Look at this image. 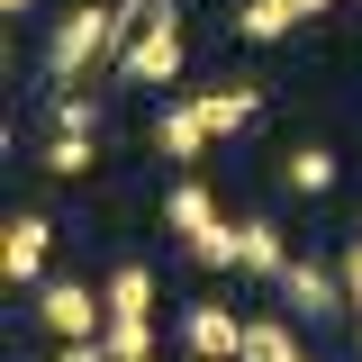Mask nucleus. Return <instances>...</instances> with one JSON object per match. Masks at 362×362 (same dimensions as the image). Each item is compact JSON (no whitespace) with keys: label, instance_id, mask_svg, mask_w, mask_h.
<instances>
[{"label":"nucleus","instance_id":"4","mask_svg":"<svg viewBox=\"0 0 362 362\" xmlns=\"http://www.w3.org/2000/svg\"><path fill=\"white\" fill-rule=\"evenodd\" d=\"M45 263H54V226H45V218H9V235H0V281L28 290Z\"/></svg>","mask_w":362,"mask_h":362},{"label":"nucleus","instance_id":"7","mask_svg":"<svg viewBox=\"0 0 362 362\" xmlns=\"http://www.w3.org/2000/svg\"><path fill=\"white\" fill-rule=\"evenodd\" d=\"M181 73V28H163V37H145L136 54H118V82H136V90H154V82H173Z\"/></svg>","mask_w":362,"mask_h":362},{"label":"nucleus","instance_id":"12","mask_svg":"<svg viewBox=\"0 0 362 362\" xmlns=\"http://www.w3.org/2000/svg\"><path fill=\"white\" fill-rule=\"evenodd\" d=\"M281 181H290L299 199H326V190H335V154H326V145H299V154L281 163Z\"/></svg>","mask_w":362,"mask_h":362},{"label":"nucleus","instance_id":"19","mask_svg":"<svg viewBox=\"0 0 362 362\" xmlns=\"http://www.w3.org/2000/svg\"><path fill=\"white\" fill-rule=\"evenodd\" d=\"M344 299L362 308V245H344Z\"/></svg>","mask_w":362,"mask_h":362},{"label":"nucleus","instance_id":"15","mask_svg":"<svg viewBox=\"0 0 362 362\" xmlns=\"http://www.w3.org/2000/svg\"><path fill=\"white\" fill-rule=\"evenodd\" d=\"M245 272H263V281L290 272V245H281V226H272V218H245Z\"/></svg>","mask_w":362,"mask_h":362},{"label":"nucleus","instance_id":"14","mask_svg":"<svg viewBox=\"0 0 362 362\" xmlns=\"http://www.w3.org/2000/svg\"><path fill=\"white\" fill-rule=\"evenodd\" d=\"M109 317H154V272H145V263L109 272Z\"/></svg>","mask_w":362,"mask_h":362},{"label":"nucleus","instance_id":"3","mask_svg":"<svg viewBox=\"0 0 362 362\" xmlns=\"http://www.w3.org/2000/svg\"><path fill=\"white\" fill-rule=\"evenodd\" d=\"M181 344H190L199 362H226V354H245V317L218 308V299H199V308L181 317Z\"/></svg>","mask_w":362,"mask_h":362},{"label":"nucleus","instance_id":"1","mask_svg":"<svg viewBox=\"0 0 362 362\" xmlns=\"http://www.w3.org/2000/svg\"><path fill=\"white\" fill-rule=\"evenodd\" d=\"M109 45H118V9H100V0L64 9V18H54V37H45V82H54V90H73L90 64L109 54Z\"/></svg>","mask_w":362,"mask_h":362},{"label":"nucleus","instance_id":"5","mask_svg":"<svg viewBox=\"0 0 362 362\" xmlns=\"http://www.w3.org/2000/svg\"><path fill=\"white\" fill-rule=\"evenodd\" d=\"M281 299H290V317H326V308H344V272L290 263V272H281Z\"/></svg>","mask_w":362,"mask_h":362},{"label":"nucleus","instance_id":"16","mask_svg":"<svg viewBox=\"0 0 362 362\" xmlns=\"http://www.w3.org/2000/svg\"><path fill=\"white\" fill-rule=\"evenodd\" d=\"M100 344H109V362H145V354H154V317H109Z\"/></svg>","mask_w":362,"mask_h":362},{"label":"nucleus","instance_id":"8","mask_svg":"<svg viewBox=\"0 0 362 362\" xmlns=\"http://www.w3.org/2000/svg\"><path fill=\"white\" fill-rule=\"evenodd\" d=\"M154 145H163L173 163H199V154H209V118L181 100V109H163V118H154Z\"/></svg>","mask_w":362,"mask_h":362},{"label":"nucleus","instance_id":"6","mask_svg":"<svg viewBox=\"0 0 362 362\" xmlns=\"http://www.w3.org/2000/svg\"><path fill=\"white\" fill-rule=\"evenodd\" d=\"M199 118H209V136H245L254 118H263V90H245V82H226V90H199L190 100Z\"/></svg>","mask_w":362,"mask_h":362},{"label":"nucleus","instance_id":"13","mask_svg":"<svg viewBox=\"0 0 362 362\" xmlns=\"http://www.w3.org/2000/svg\"><path fill=\"white\" fill-rule=\"evenodd\" d=\"M235 362H308V354H299V335H290L281 317H254V326H245V354H235Z\"/></svg>","mask_w":362,"mask_h":362},{"label":"nucleus","instance_id":"18","mask_svg":"<svg viewBox=\"0 0 362 362\" xmlns=\"http://www.w3.org/2000/svg\"><path fill=\"white\" fill-rule=\"evenodd\" d=\"M45 173L82 181V173H90V136H54V145H45Z\"/></svg>","mask_w":362,"mask_h":362},{"label":"nucleus","instance_id":"9","mask_svg":"<svg viewBox=\"0 0 362 362\" xmlns=\"http://www.w3.org/2000/svg\"><path fill=\"white\" fill-rule=\"evenodd\" d=\"M163 28H181L173 18V0H118V45L109 54H136L145 37H163Z\"/></svg>","mask_w":362,"mask_h":362},{"label":"nucleus","instance_id":"20","mask_svg":"<svg viewBox=\"0 0 362 362\" xmlns=\"http://www.w3.org/2000/svg\"><path fill=\"white\" fill-rule=\"evenodd\" d=\"M54 362H109V344H64Z\"/></svg>","mask_w":362,"mask_h":362},{"label":"nucleus","instance_id":"11","mask_svg":"<svg viewBox=\"0 0 362 362\" xmlns=\"http://www.w3.org/2000/svg\"><path fill=\"white\" fill-rule=\"evenodd\" d=\"M163 218H173V235L190 245V235H209V226H218V209H209V190H199V181H173V199H163Z\"/></svg>","mask_w":362,"mask_h":362},{"label":"nucleus","instance_id":"22","mask_svg":"<svg viewBox=\"0 0 362 362\" xmlns=\"http://www.w3.org/2000/svg\"><path fill=\"white\" fill-rule=\"evenodd\" d=\"M0 9H9V18H18V9H28V0H0Z\"/></svg>","mask_w":362,"mask_h":362},{"label":"nucleus","instance_id":"2","mask_svg":"<svg viewBox=\"0 0 362 362\" xmlns=\"http://www.w3.org/2000/svg\"><path fill=\"white\" fill-rule=\"evenodd\" d=\"M37 317H45L54 344H90V335H100V290H82V281H45Z\"/></svg>","mask_w":362,"mask_h":362},{"label":"nucleus","instance_id":"10","mask_svg":"<svg viewBox=\"0 0 362 362\" xmlns=\"http://www.w3.org/2000/svg\"><path fill=\"white\" fill-rule=\"evenodd\" d=\"M290 28H299V0H245V9H235V37H254V45L290 37Z\"/></svg>","mask_w":362,"mask_h":362},{"label":"nucleus","instance_id":"21","mask_svg":"<svg viewBox=\"0 0 362 362\" xmlns=\"http://www.w3.org/2000/svg\"><path fill=\"white\" fill-rule=\"evenodd\" d=\"M317 9H326V0H299V18H317Z\"/></svg>","mask_w":362,"mask_h":362},{"label":"nucleus","instance_id":"17","mask_svg":"<svg viewBox=\"0 0 362 362\" xmlns=\"http://www.w3.org/2000/svg\"><path fill=\"white\" fill-rule=\"evenodd\" d=\"M100 127V100L90 90H54V136H90Z\"/></svg>","mask_w":362,"mask_h":362}]
</instances>
